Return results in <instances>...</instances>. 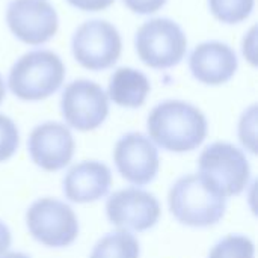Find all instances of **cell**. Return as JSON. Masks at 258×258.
Masks as SVG:
<instances>
[{
	"label": "cell",
	"mask_w": 258,
	"mask_h": 258,
	"mask_svg": "<svg viewBox=\"0 0 258 258\" xmlns=\"http://www.w3.org/2000/svg\"><path fill=\"white\" fill-rule=\"evenodd\" d=\"M147 130L151 142L160 148L187 153L206 141L209 122L197 106L181 100H166L150 112Z\"/></svg>",
	"instance_id": "6da1fadb"
},
{
	"label": "cell",
	"mask_w": 258,
	"mask_h": 258,
	"mask_svg": "<svg viewBox=\"0 0 258 258\" xmlns=\"http://www.w3.org/2000/svg\"><path fill=\"white\" fill-rule=\"evenodd\" d=\"M168 204L172 216L192 228L216 225L227 212V200L216 194L198 174L180 177L169 189Z\"/></svg>",
	"instance_id": "7a4b0ae2"
},
{
	"label": "cell",
	"mask_w": 258,
	"mask_h": 258,
	"mask_svg": "<svg viewBox=\"0 0 258 258\" xmlns=\"http://www.w3.org/2000/svg\"><path fill=\"white\" fill-rule=\"evenodd\" d=\"M65 65L50 50H33L23 54L11 68V92L24 101H39L53 95L63 83Z\"/></svg>",
	"instance_id": "3957f363"
},
{
	"label": "cell",
	"mask_w": 258,
	"mask_h": 258,
	"mask_svg": "<svg viewBox=\"0 0 258 258\" xmlns=\"http://www.w3.org/2000/svg\"><path fill=\"white\" fill-rule=\"evenodd\" d=\"M200 177L225 200L240 195L249 184L251 166L242 150L228 142H215L198 159Z\"/></svg>",
	"instance_id": "277c9868"
},
{
	"label": "cell",
	"mask_w": 258,
	"mask_h": 258,
	"mask_svg": "<svg viewBox=\"0 0 258 258\" xmlns=\"http://www.w3.org/2000/svg\"><path fill=\"white\" fill-rule=\"evenodd\" d=\"M135 47L145 65L156 70H166L183 60L187 50V38L175 21L154 18L138 30Z\"/></svg>",
	"instance_id": "5b68a950"
},
{
	"label": "cell",
	"mask_w": 258,
	"mask_h": 258,
	"mask_svg": "<svg viewBox=\"0 0 258 258\" xmlns=\"http://www.w3.org/2000/svg\"><path fill=\"white\" fill-rule=\"evenodd\" d=\"M26 225L32 237L48 248L70 246L79 236V221L74 210L50 197L36 200L27 209Z\"/></svg>",
	"instance_id": "8992f818"
},
{
	"label": "cell",
	"mask_w": 258,
	"mask_h": 258,
	"mask_svg": "<svg viewBox=\"0 0 258 258\" xmlns=\"http://www.w3.org/2000/svg\"><path fill=\"white\" fill-rule=\"evenodd\" d=\"M121 35L104 20L83 23L73 36V54L89 71H103L116 63L121 56Z\"/></svg>",
	"instance_id": "52a82bcc"
},
{
	"label": "cell",
	"mask_w": 258,
	"mask_h": 258,
	"mask_svg": "<svg viewBox=\"0 0 258 258\" xmlns=\"http://www.w3.org/2000/svg\"><path fill=\"white\" fill-rule=\"evenodd\" d=\"M60 110L67 124L79 132L98 128L109 115V97L91 80H74L62 92Z\"/></svg>",
	"instance_id": "ba28073f"
},
{
	"label": "cell",
	"mask_w": 258,
	"mask_h": 258,
	"mask_svg": "<svg viewBox=\"0 0 258 258\" xmlns=\"http://www.w3.org/2000/svg\"><path fill=\"white\" fill-rule=\"evenodd\" d=\"M160 213L157 198L139 187L116 190L106 203L109 222L121 231H147L159 222Z\"/></svg>",
	"instance_id": "9c48e42d"
},
{
	"label": "cell",
	"mask_w": 258,
	"mask_h": 258,
	"mask_svg": "<svg viewBox=\"0 0 258 258\" xmlns=\"http://www.w3.org/2000/svg\"><path fill=\"white\" fill-rule=\"evenodd\" d=\"M113 162L121 177L135 186L150 184L160 168L156 145L139 132H130L118 139L113 148Z\"/></svg>",
	"instance_id": "30bf717a"
},
{
	"label": "cell",
	"mask_w": 258,
	"mask_h": 258,
	"mask_svg": "<svg viewBox=\"0 0 258 258\" xmlns=\"http://www.w3.org/2000/svg\"><path fill=\"white\" fill-rule=\"evenodd\" d=\"M6 21L11 32L30 45L50 41L59 26L56 9L47 0H12L8 5Z\"/></svg>",
	"instance_id": "8fae6325"
},
{
	"label": "cell",
	"mask_w": 258,
	"mask_h": 258,
	"mask_svg": "<svg viewBox=\"0 0 258 258\" xmlns=\"http://www.w3.org/2000/svg\"><path fill=\"white\" fill-rule=\"evenodd\" d=\"M27 150L36 166L54 172L60 171L71 162L76 142L65 124L48 121L32 130L27 141Z\"/></svg>",
	"instance_id": "7c38bea8"
},
{
	"label": "cell",
	"mask_w": 258,
	"mask_h": 258,
	"mask_svg": "<svg viewBox=\"0 0 258 258\" xmlns=\"http://www.w3.org/2000/svg\"><path fill=\"white\" fill-rule=\"evenodd\" d=\"M112 186V172L107 165L98 160H83L73 168L63 177L62 189L65 198L86 204L104 198Z\"/></svg>",
	"instance_id": "4fadbf2b"
},
{
	"label": "cell",
	"mask_w": 258,
	"mask_h": 258,
	"mask_svg": "<svg viewBox=\"0 0 258 258\" xmlns=\"http://www.w3.org/2000/svg\"><path fill=\"white\" fill-rule=\"evenodd\" d=\"M237 65L236 51L219 41H207L197 45L189 59L194 77L210 86L227 83L236 74Z\"/></svg>",
	"instance_id": "5bb4252c"
},
{
	"label": "cell",
	"mask_w": 258,
	"mask_h": 258,
	"mask_svg": "<svg viewBox=\"0 0 258 258\" xmlns=\"http://www.w3.org/2000/svg\"><path fill=\"white\" fill-rule=\"evenodd\" d=\"M150 89L151 85L147 76L128 67L118 68L109 80V98L115 104L127 109L141 107Z\"/></svg>",
	"instance_id": "9a60e30c"
},
{
	"label": "cell",
	"mask_w": 258,
	"mask_h": 258,
	"mask_svg": "<svg viewBox=\"0 0 258 258\" xmlns=\"http://www.w3.org/2000/svg\"><path fill=\"white\" fill-rule=\"evenodd\" d=\"M141 246L128 231H115L101 237L89 258H139Z\"/></svg>",
	"instance_id": "2e32d148"
},
{
	"label": "cell",
	"mask_w": 258,
	"mask_h": 258,
	"mask_svg": "<svg viewBox=\"0 0 258 258\" xmlns=\"http://www.w3.org/2000/svg\"><path fill=\"white\" fill-rule=\"evenodd\" d=\"M254 242L242 234H228L221 239L210 251L209 258H254Z\"/></svg>",
	"instance_id": "e0dca14e"
},
{
	"label": "cell",
	"mask_w": 258,
	"mask_h": 258,
	"mask_svg": "<svg viewBox=\"0 0 258 258\" xmlns=\"http://www.w3.org/2000/svg\"><path fill=\"white\" fill-rule=\"evenodd\" d=\"M209 6L212 14L219 21L236 24L251 15L254 0H209Z\"/></svg>",
	"instance_id": "ac0fdd59"
},
{
	"label": "cell",
	"mask_w": 258,
	"mask_h": 258,
	"mask_svg": "<svg viewBox=\"0 0 258 258\" xmlns=\"http://www.w3.org/2000/svg\"><path fill=\"white\" fill-rule=\"evenodd\" d=\"M20 145V133L15 122L0 113V162L9 160Z\"/></svg>",
	"instance_id": "d6986e66"
},
{
	"label": "cell",
	"mask_w": 258,
	"mask_h": 258,
	"mask_svg": "<svg viewBox=\"0 0 258 258\" xmlns=\"http://www.w3.org/2000/svg\"><path fill=\"white\" fill-rule=\"evenodd\" d=\"M255 130H257V106H251L240 119L239 138L251 153H255Z\"/></svg>",
	"instance_id": "ffe728a7"
},
{
	"label": "cell",
	"mask_w": 258,
	"mask_h": 258,
	"mask_svg": "<svg viewBox=\"0 0 258 258\" xmlns=\"http://www.w3.org/2000/svg\"><path fill=\"white\" fill-rule=\"evenodd\" d=\"M122 2L130 11L141 15L154 14L159 9H162V6L166 3V0H122Z\"/></svg>",
	"instance_id": "44dd1931"
},
{
	"label": "cell",
	"mask_w": 258,
	"mask_h": 258,
	"mask_svg": "<svg viewBox=\"0 0 258 258\" xmlns=\"http://www.w3.org/2000/svg\"><path fill=\"white\" fill-rule=\"evenodd\" d=\"M67 2L80 11L97 12V11H103L109 8L115 0H67Z\"/></svg>",
	"instance_id": "7402d4cb"
},
{
	"label": "cell",
	"mask_w": 258,
	"mask_h": 258,
	"mask_svg": "<svg viewBox=\"0 0 258 258\" xmlns=\"http://www.w3.org/2000/svg\"><path fill=\"white\" fill-rule=\"evenodd\" d=\"M243 54L252 65L257 63L255 62V27L251 29V32L243 41Z\"/></svg>",
	"instance_id": "603a6c76"
},
{
	"label": "cell",
	"mask_w": 258,
	"mask_h": 258,
	"mask_svg": "<svg viewBox=\"0 0 258 258\" xmlns=\"http://www.w3.org/2000/svg\"><path fill=\"white\" fill-rule=\"evenodd\" d=\"M11 242H12L11 231H9L8 225L0 221V255L6 254V251L11 246Z\"/></svg>",
	"instance_id": "cb8c5ba5"
},
{
	"label": "cell",
	"mask_w": 258,
	"mask_h": 258,
	"mask_svg": "<svg viewBox=\"0 0 258 258\" xmlns=\"http://www.w3.org/2000/svg\"><path fill=\"white\" fill-rule=\"evenodd\" d=\"M0 258H30L29 255L23 254V252H6L3 255H0Z\"/></svg>",
	"instance_id": "d4e9b609"
},
{
	"label": "cell",
	"mask_w": 258,
	"mask_h": 258,
	"mask_svg": "<svg viewBox=\"0 0 258 258\" xmlns=\"http://www.w3.org/2000/svg\"><path fill=\"white\" fill-rule=\"evenodd\" d=\"M5 95H6V86H5L3 77L0 76V104H2V101L5 100Z\"/></svg>",
	"instance_id": "484cf974"
}]
</instances>
